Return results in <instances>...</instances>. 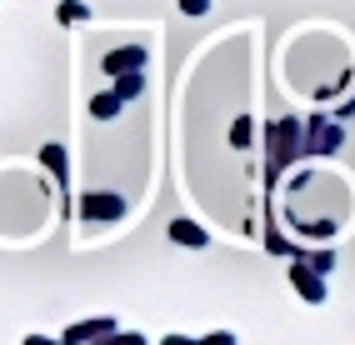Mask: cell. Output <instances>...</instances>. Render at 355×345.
I'll return each mask as SVG.
<instances>
[{
	"label": "cell",
	"mask_w": 355,
	"mask_h": 345,
	"mask_svg": "<svg viewBox=\"0 0 355 345\" xmlns=\"http://www.w3.org/2000/svg\"><path fill=\"white\" fill-rule=\"evenodd\" d=\"M300 130H305L300 150H336L340 145V125L330 121V115H311V125H300Z\"/></svg>",
	"instance_id": "6da1fadb"
},
{
	"label": "cell",
	"mask_w": 355,
	"mask_h": 345,
	"mask_svg": "<svg viewBox=\"0 0 355 345\" xmlns=\"http://www.w3.org/2000/svg\"><path fill=\"white\" fill-rule=\"evenodd\" d=\"M60 20H65V26H70V20H85V6H80V0H65V6H60Z\"/></svg>",
	"instance_id": "9c48e42d"
},
{
	"label": "cell",
	"mask_w": 355,
	"mask_h": 345,
	"mask_svg": "<svg viewBox=\"0 0 355 345\" xmlns=\"http://www.w3.org/2000/svg\"><path fill=\"white\" fill-rule=\"evenodd\" d=\"M171 236H175V240H191V245H205V230H200V225H191V220H175Z\"/></svg>",
	"instance_id": "8992f818"
},
{
	"label": "cell",
	"mask_w": 355,
	"mask_h": 345,
	"mask_svg": "<svg viewBox=\"0 0 355 345\" xmlns=\"http://www.w3.org/2000/svg\"><path fill=\"white\" fill-rule=\"evenodd\" d=\"M90 110H96V121H105V115L121 110V96H115V90H110V96H96V100H90Z\"/></svg>",
	"instance_id": "52a82bcc"
},
{
	"label": "cell",
	"mask_w": 355,
	"mask_h": 345,
	"mask_svg": "<svg viewBox=\"0 0 355 345\" xmlns=\"http://www.w3.org/2000/svg\"><path fill=\"white\" fill-rule=\"evenodd\" d=\"M140 60H146V51H140V45H130V51H115V55H105V71H110V76H121V71H135Z\"/></svg>",
	"instance_id": "277c9868"
},
{
	"label": "cell",
	"mask_w": 355,
	"mask_h": 345,
	"mask_svg": "<svg viewBox=\"0 0 355 345\" xmlns=\"http://www.w3.org/2000/svg\"><path fill=\"white\" fill-rule=\"evenodd\" d=\"M125 211L121 195H85V220H115Z\"/></svg>",
	"instance_id": "7a4b0ae2"
},
{
	"label": "cell",
	"mask_w": 355,
	"mask_h": 345,
	"mask_svg": "<svg viewBox=\"0 0 355 345\" xmlns=\"http://www.w3.org/2000/svg\"><path fill=\"white\" fill-rule=\"evenodd\" d=\"M205 6H210V0H180V10H185V15H200Z\"/></svg>",
	"instance_id": "8fae6325"
},
{
	"label": "cell",
	"mask_w": 355,
	"mask_h": 345,
	"mask_svg": "<svg viewBox=\"0 0 355 345\" xmlns=\"http://www.w3.org/2000/svg\"><path fill=\"white\" fill-rule=\"evenodd\" d=\"M45 166H51L55 175H65V150L60 145H45Z\"/></svg>",
	"instance_id": "ba28073f"
},
{
	"label": "cell",
	"mask_w": 355,
	"mask_h": 345,
	"mask_svg": "<svg viewBox=\"0 0 355 345\" xmlns=\"http://www.w3.org/2000/svg\"><path fill=\"white\" fill-rule=\"evenodd\" d=\"M96 335H115V326H110V320H85V326L65 330V340H96Z\"/></svg>",
	"instance_id": "5b68a950"
},
{
	"label": "cell",
	"mask_w": 355,
	"mask_h": 345,
	"mask_svg": "<svg viewBox=\"0 0 355 345\" xmlns=\"http://www.w3.org/2000/svg\"><path fill=\"white\" fill-rule=\"evenodd\" d=\"M291 281H295V290L305 295V301H325V285H320V270H311V265H295V270H291Z\"/></svg>",
	"instance_id": "3957f363"
},
{
	"label": "cell",
	"mask_w": 355,
	"mask_h": 345,
	"mask_svg": "<svg viewBox=\"0 0 355 345\" xmlns=\"http://www.w3.org/2000/svg\"><path fill=\"white\" fill-rule=\"evenodd\" d=\"M140 85H146V80H140V76H125V80H121V90H115V96H121V100H125V96H135V90H140Z\"/></svg>",
	"instance_id": "30bf717a"
}]
</instances>
